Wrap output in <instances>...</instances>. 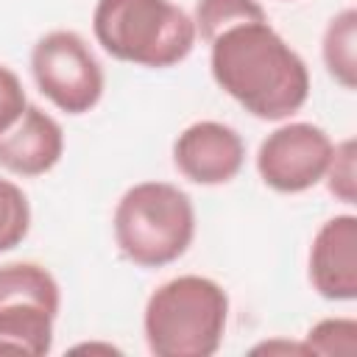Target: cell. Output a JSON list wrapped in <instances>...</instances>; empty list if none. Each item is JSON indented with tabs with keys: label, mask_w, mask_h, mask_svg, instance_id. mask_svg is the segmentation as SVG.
I'll list each match as a JSON object with an SVG mask.
<instances>
[{
	"label": "cell",
	"mask_w": 357,
	"mask_h": 357,
	"mask_svg": "<svg viewBox=\"0 0 357 357\" xmlns=\"http://www.w3.org/2000/svg\"><path fill=\"white\" fill-rule=\"evenodd\" d=\"M226 321V290L209 276L184 273L148 296L142 329L156 357H212L223 343Z\"/></svg>",
	"instance_id": "2"
},
{
	"label": "cell",
	"mask_w": 357,
	"mask_h": 357,
	"mask_svg": "<svg viewBox=\"0 0 357 357\" xmlns=\"http://www.w3.org/2000/svg\"><path fill=\"white\" fill-rule=\"evenodd\" d=\"M254 354H273V351H284V354H310L304 343H287V340H271V343H259L251 349Z\"/></svg>",
	"instance_id": "17"
},
{
	"label": "cell",
	"mask_w": 357,
	"mask_h": 357,
	"mask_svg": "<svg viewBox=\"0 0 357 357\" xmlns=\"http://www.w3.org/2000/svg\"><path fill=\"white\" fill-rule=\"evenodd\" d=\"M209 47L215 84L248 114L284 120L307 103L310 70L268 20L234 25Z\"/></svg>",
	"instance_id": "1"
},
{
	"label": "cell",
	"mask_w": 357,
	"mask_h": 357,
	"mask_svg": "<svg viewBox=\"0 0 357 357\" xmlns=\"http://www.w3.org/2000/svg\"><path fill=\"white\" fill-rule=\"evenodd\" d=\"M64 153V131L45 109L28 103L20 120L0 134V167L14 176H45Z\"/></svg>",
	"instance_id": "10"
},
{
	"label": "cell",
	"mask_w": 357,
	"mask_h": 357,
	"mask_svg": "<svg viewBox=\"0 0 357 357\" xmlns=\"http://www.w3.org/2000/svg\"><path fill=\"white\" fill-rule=\"evenodd\" d=\"M245 162L243 137L218 120H198L187 126L173 142L176 170L201 187L231 181Z\"/></svg>",
	"instance_id": "8"
},
{
	"label": "cell",
	"mask_w": 357,
	"mask_h": 357,
	"mask_svg": "<svg viewBox=\"0 0 357 357\" xmlns=\"http://www.w3.org/2000/svg\"><path fill=\"white\" fill-rule=\"evenodd\" d=\"M326 73L343 86H357V8H343L335 14L324 31L321 42Z\"/></svg>",
	"instance_id": "11"
},
{
	"label": "cell",
	"mask_w": 357,
	"mask_h": 357,
	"mask_svg": "<svg viewBox=\"0 0 357 357\" xmlns=\"http://www.w3.org/2000/svg\"><path fill=\"white\" fill-rule=\"evenodd\" d=\"M59 307L61 290L45 265H0V351L47 354L53 349V321Z\"/></svg>",
	"instance_id": "5"
},
{
	"label": "cell",
	"mask_w": 357,
	"mask_h": 357,
	"mask_svg": "<svg viewBox=\"0 0 357 357\" xmlns=\"http://www.w3.org/2000/svg\"><path fill=\"white\" fill-rule=\"evenodd\" d=\"M354 159H357L354 139H343L340 145L332 148V159H329V167L324 173L329 192L343 204H354L357 201V167H354Z\"/></svg>",
	"instance_id": "15"
},
{
	"label": "cell",
	"mask_w": 357,
	"mask_h": 357,
	"mask_svg": "<svg viewBox=\"0 0 357 357\" xmlns=\"http://www.w3.org/2000/svg\"><path fill=\"white\" fill-rule=\"evenodd\" d=\"M310 282L329 301L357 298V218L335 215L312 237Z\"/></svg>",
	"instance_id": "9"
},
{
	"label": "cell",
	"mask_w": 357,
	"mask_h": 357,
	"mask_svg": "<svg viewBox=\"0 0 357 357\" xmlns=\"http://www.w3.org/2000/svg\"><path fill=\"white\" fill-rule=\"evenodd\" d=\"M39 92L67 114H84L103 95V67L75 31H50L31 50Z\"/></svg>",
	"instance_id": "6"
},
{
	"label": "cell",
	"mask_w": 357,
	"mask_h": 357,
	"mask_svg": "<svg viewBox=\"0 0 357 357\" xmlns=\"http://www.w3.org/2000/svg\"><path fill=\"white\" fill-rule=\"evenodd\" d=\"M332 148L335 145L321 126L284 123L259 142L257 173L276 192H304L324 181Z\"/></svg>",
	"instance_id": "7"
},
{
	"label": "cell",
	"mask_w": 357,
	"mask_h": 357,
	"mask_svg": "<svg viewBox=\"0 0 357 357\" xmlns=\"http://www.w3.org/2000/svg\"><path fill=\"white\" fill-rule=\"evenodd\" d=\"M304 346L310 354L351 357L357 351V321L354 318H324L307 332Z\"/></svg>",
	"instance_id": "14"
},
{
	"label": "cell",
	"mask_w": 357,
	"mask_h": 357,
	"mask_svg": "<svg viewBox=\"0 0 357 357\" xmlns=\"http://www.w3.org/2000/svg\"><path fill=\"white\" fill-rule=\"evenodd\" d=\"M120 254L139 268H165L187 254L195 237V209L184 190L167 181L128 187L112 218Z\"/></svg>",
	"instance_id": "4"
},
{
	"label": "cell",
	"mask_w": 357,
	"mask_h": 357,
	"mask_svg": "<svg viewBox=\"0 0 357 357\" xmlns=\"http://www.w3.org/2000/svg\"><path fill=\"white\" fill-rule=\"evenodd\" d=\"M92 31L112 59L151 70L184 61L198 39L192 17L170 0H98Z\"/></svg>",
	"instance_id": "3"
},
{
	"label": "cell",
	"mask_w": 357,
	"mask_h": 357,
	"mask_svg": "<svg viewBox=\"0 0 357 357\" xmlns=\"http://www.w3.org/2000/svg\"><path fill=\"white\" fill-rule=\"evenodd\" d=\"M31 229V204L11 178H0V254L17 248Z\"/></svg>",
	"instance_id": "13"
},
{
	"label": "cell",
	"mask_w": 357,
	"mask_h": 357,
	"mask_svg": "<svg viewBox=\"0 0 357 357\" xmlns=\"http://www.w3.org/2000/svg\"><path fill=\"white\" fill-rule=\"evenodd\" d=\"M268 14L259 0H198L192 11L195 36L212 45L223 31L243 22H265Z\"/></svg>",
	"instance_id": "12"
},
{
	"label": "cell",
	"mask_w": 357,
	"mask_h": 357,
	"mask_svg": "<svg viewBox=\"0 0 357 357\" xmlns=\"http://www.w3.org/2000/svg\"><path fill=\"white\" fill-rule=\"evenodd\" d=\"M25 106H28V98H25L20 75L11 67L0 64V134L8 131L20 120Z\"/></svg>",
	"instance_id": "16"
}]
</instances>
